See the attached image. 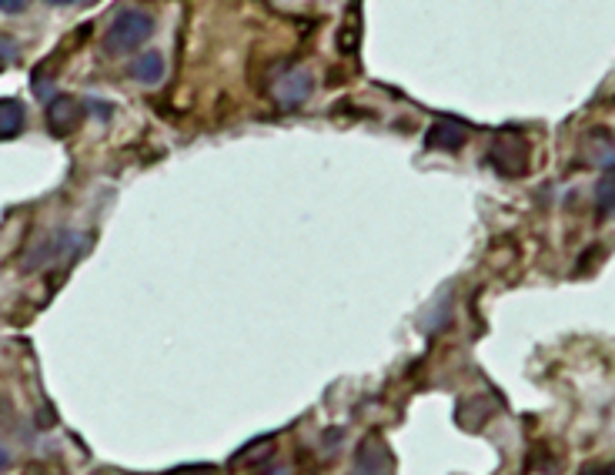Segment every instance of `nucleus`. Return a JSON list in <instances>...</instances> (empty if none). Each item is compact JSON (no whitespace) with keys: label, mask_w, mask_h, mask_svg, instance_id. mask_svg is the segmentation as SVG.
Here are the masks:
<instances>
[{"label":"nucleus","mask_w":615,"mask_h":475,"mask_svg":"<svg viewBox=\"0 0 615 475\" xmlns=\"http://www.w3.org/2000/svg\"><path fill=\"white\" fill-rule=\"evenodd\" d=\"M151 34H154V17L148 11H138V7H124V11H117L111 27H107L104 51L111 57L131 54V51H138Z\"/></svg>","instance_id":"obj_1"},{"label":"nucleus","mask_w":615,"mask_h":475,"mask_svg":"<svg viewBox=\"0 0 615 475\" xmlns=\"http://www.w3.org/2000/svg\"><path fill=\"white\" fill-rule=\"evenodd\" d=\"M488 164L502 174V178H519L529 171V141L515 128H505L495 134L492 148H488Z\"/></svg>","instance_id":"obj_2"},{"label":"nucleus","mask_w":615,"mask_h":475,"mask_svg":"<svg viewBox=\"0 0 615 475\" xmlns=\"http://www.w3.org/2000/svg\"><path fill=\"white\" fill-rule=\"evenodd\" d=\"M348 475H395L392 449H388V442L382 439V435L372 432L368 439H361Z\"/></svg>","instance_id":"obj_3"},{"label":"nucleus","mask_w":615,"mask_h":475,"mask_svg":"<svg viewBox=\"0 0 615 475\" xmlns=\"http://www.w3.org/2000/svg\"><path fill=\"white\" fill-rule=\"evenodd\" d=\"M81 121H84V104L71 98V94H57V98L47 101V128H51V134H57V138L71 134Z\"/></svg>","instance_id":"obj_4"},{"label":"nucleus","mask_w":615,"mask_h":475,"mask_svg":"<svg viewBox=\"0 0 615 475\" xmlns=\"http://www.w3.org/2000/svg\"><path fill=\"white\" fill-rule=\"evenodd\" d=\"M308 94H311V74L305 71V67H295V71L281 74V81L275 87V98L285 111L301 108V104L308 101Z\"/></svg>","instance_id":"obj_5"},{"label":"nucleus","mask_w":615,"mask_h":475,"mask_svg":"<svg viewBox=\"0 0 615 475\" xmlns=\"http://www.w3.org/2000/svg\"><path fill=\"white\" fill-rule=\"evenodd\" d=\"M71 241H74L71 231H57V235L41 238L37 241V248L24 258V271H37V268L51 265V261H64L67 255H71V251H67Z\"/></svg>","instance_id":"obj_6"},{"label":"nucleus","mask_w":615,"mask_h":475,"mask_svg":"<svg viewBox=\"0 0 615 475\" xmlns=\"http://www.w3.org/2000/svg\"><path fill=\"white\" fill-rule=\"evenodd\" d=\"M465 141H468V128L462 121H452V118L435 121L425 134L428 151H462Z\"/></svg>","instance_id":"obj_7"},{"label":"nucleus","mask_w":615,"mask_h":475,"mask_svg":"<svg viewBox=\"0 0 615 475\" xmlns=\"http://www.w3.org/2000/svg\"><path fill=\"white\" fill-rule=\"evenodd\" d=\"M27 111L17 98H0V141H11L24 131Z\"/></svg>","instance_id":"obj_8"},{"label":"nucleus","mask_w":615,"mask_h":475,"mask_svg":"<svg viewBox=\"0 0 615 475\" xmlns=\"http://www.w3.org/2000/svg\"><path fill=\"white\" fill-rule=\"evenodd\" d=\"M131 77L144 87H154L164 81V54L161 51H148L141 54L138 61L131 64Z\"/></svg>","instance_id":"obj_9"},{"label":"nucleus","mask_w":615,"mask_h":475,"mask_svg":"<svg viewBox=\"0 0 615 475\" xmlns=\"http://www.w3.org/2000/svg\"><path fill=\"white\" fill-rule=\"evenodd\" d=\"M595 205H599L602 218L615 215V168H609V171L602 174L599 188H595Z\"/></svg>","instance_id":"obj_10"},{"label":"nucleus","mask_w":615,"mask_h":475,"mask_svg":"<svg viewBox=\"0 0 615 475\" xmlns=\"http://www.w3.org/2000/svg\"><path fill=\"white\" fill-rule=\"evenodd\" d=\"M358 44H361L358 21H355V17H348L345 27H341V34H338V51H341V54H355Z\"/></svg>","instance_id":"obj_11"},{"label":"nucleus","mask_w":615,"mask_h":475,"mask_svg":"<svg viewBox=\"0 0 615 475\" xmlns=\"http://www.w3.org/2000/svg\"><path fill=\"white\" fill-rule=\"evenodd\" d=\"M17 61V41H11V37H0V71H4L7 64Z\"/></svg>","instance_id":"obj_12"},{"label":"nucleus","mask_w":615,"mask_h":475,"mask_svg":"<svg viewBox=\"0 0 615 475\" xmlns=\"http://www.w3.org/2000/svg\"><path fill=\"white\" fill-rule=\"evenodd\" d=\"M579 475H615V462L612 465H585Z\"/></svg>","instance_id":"obj_13"},{"label":"nucleus","mask_w":615,"mask_h":475,"mask_svg":"<svg viewBox=\"0 0 615 475\" xmlns=\"http://www.w3.org/2000/svg\"><path fill=\"white\" fill-rule=\"evenodd\" d=\"M24 0H14V4H11V0H0V11H7V14H21L24 11Z\"/></svg>","instance_id":"obj_14"},{"label":"nucleus","mask_w":615,"mask_h":475,"mask_svg":"<svg viewBox=\"0 0 615 475\" xmlns=\"http://www.w3.org/2000/svg\"><path fill=\"white\" fill-rule=\"evenodd\" d=\"M7 465H11V455H7L4 449H0V472H4V469H7Z\"/></svg>","instance_id":"obj_15"},{"label":"nucleus","mask_w":615,"mask_h":475,"mask_svg":"<svg viewBox=\"0 0 615 475\" xmlns=\"http://www.w3.org/2000/svg\"><path fill=\"white\" fill-rule=\"evenodd\" d=\"M265 475H291V469H271V472H265Z\"/></svg>","instance_id":"obj_16"}]
</instances>
